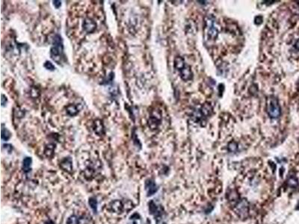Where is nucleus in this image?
I'll return each instance as SVG.
<instances>
[{"mask_svg": "<svg viewBox=\"0 0 299 224\" xmlns=\"http://www.w3.org/2000/svg\"><path fill=\"white\" fill-rule=\"evenodd\" d=\"M63 41L60 35H56L52 40V46L50 50V57L55 62L59 64L63 59Z\"/></svg>", "mask_w": 299, "mask_h": 224, "instance_id": "obj_1", "label": "nucleus"}, {"mask_svg": "<svg viewBox=\"0 0 299 224\" xmlns=\"http://www.w3.org/2000/svg\"><path fill=\"white\" fill-rule=\"evenodd\" d=\"M52 2H53V5L56 8H58V7H60L61 5V1H53Z\"/></svg>", "mask_w": 299, "mask_h": 224, "instance_id": "obj_19", "label": "nucleus"}, {"mask_svg": "<svg viewBox=\"0 0 299 224\" xmlns=\"http://www.w3.org/2000/svg\"><path fill=\"white\" fill-rule=\"evenodd\" d=\"M46 224H54V223H52V222H51V221H48Z\"/></svg>", "mask_w": 299, "mask_h": 224, "instance_id": "obj_21", "label": "nucleus"}, {"mask_svg": "<svg viewBox=\"0 0 299 224\" xmlns=\"http://www.w3.org/2000/svg\"><path fill=\"white\" fill-rule=\"evenodd\" d=\"M60 166L64 170L67 171V172H71L73 169V166H72V161L71 160L69 159V158H67V159H64L63 161H61L60 164Z\"/></svg>", "mask_w": 299, "mask_h": 224, "instance_id": "obj_6", "label": "nucleus"}, {"mask_svg": "<svg viewBox=\"0 0 299 224\" xmlns=\"http://www.w3.org/2000/svg\"><path fill=\"white\" fill-rule=\"evenodd\" d=\"M207 34L209 40H215L218 36V29L215 26V22L213 19L209 18L207 20Z\"/></svg>", "mask_w": 299, "mask_h": 224, "instance_id": "obj_4", "label": "nucleus"}, {"mask_svg": "<svg viewBox=\"0 0 299 224\" xmlns=\"http://www.w3.org/2000/svg\"><path fill=\"white\" fill-rule=\"evenodd\" d=\"M94 130L98 135H102L104 133V127L101 120H96L94 123Z\"/></svg>", "mask_w": 299, "mask_h": 224, "instance_id": "obj_9", "label": "nucleus"}, {"mask_svg": "<svg viewBox=\"0 0 299 224\" xmlns=\"http://www.w3.org/2000/svg\"><path fill=\"white\" fill-rule=\"evenodd\" d=\"M66 112H67V114H69L70 116L73 117L79 113V108L76 105L71 104L68 105L66 107Z\"/></svg>", "mask_w": 299, "mask_h": 224, "instance_id": "obj_10", "label": "nucleus"}, {"mask_svg": "<svg viewBox=\"0 0 299 224\" xmlns=\"http://www.w3.org/2000/svg\"><path fill=\"white\" fill-rule=\"evenodd\" d=\"M11 136V132L7 130L6 128H2V139L3 141L9 140Z\"/></svg>", "mask_w": 299, "mask_h": 224, "instance_id": "obj_13", "label": "nucleus"}, {"mask_svg": "<svg viewBox=\"0 0 299 224\" xmlns=\"http://www.w3.org/2000/svg\"><path fill=\"white\" fill-rule=\"evenodd\" d=\"M96 24L94 20L90 18H87L83 22V29L88 33H91L96 29Z\"/></svg>", "mask_w": 299, "mask_h": 224, "instance_id": "obj_5", "label": "nucleus"}, {"mask_svg": "<svg viewBox=\"0 0 299 224\" xmlns=\"http://www.w3.org/2000/svg\"><path fill=\"white\" fill-rule=\"evenodd\" d=\"M146 190L148 195H152L156 191V187L155 185L154 182L151 181H147L146 182Z\"/></svg>", "mask_w": 299, "mask_h": 224, "instance_id": "obj_12", "label": "nucleus"}, {"mask_svg": "<svg viewBox=\"0 0 299 224\" xmlns=\"http://www.w3.org/2000/svg\"><path fill=\"white\" fill-rule=\"evenodd\" d=\"M174 68L179 73V76L183 81H189L192 79L193 73L191 67L185 63L183 58L177 56L174 59Z\"/></svg>", "mask_w": 299, "mask_h": 224, "instance_id": "obj_2", "label": "nucleus"}, {"mask_svg": "<svg viewBox=\"0 0 299 224\" xmlns=\"http://www.w3.org/2000/svg\"><path fill=\"white\" fill-rule=\"evenodd\" d=\"M54 149H55V145L54 144H49L47 145L46 150H45V154L47 157H51L53 154L54 152Z\"/></svg>", "mask_w": 299, "mask_h": 224, "instance_id": "obj_14", "label": "nucleus"}, {"mask_svg": "<svg viewBox=\"0 0 299 224\" xmlns=\"http://www.w3.org/2000/svg\"><path fill=\"white\" fill-rule=\"evenodd\" d=\"M44 67L46 69H48V70H51V71H53L55 70V69H56V67H55V66L52 64V63H51L50 61H46L45 62V64H44Z\"/></svg>", "mask_w": 299, "mask_h": 224, "instance_id": "obj_17", "label": "nucleus"}, {"mask_svg": "<svg viewBox=\"0 0 299 224\" xmlns=\"http://www.w3.org/2000/svg\"><path fill=\"white\" fill-rule=\"evenodd\" d=\"M1 103L2 106H5L7 103V98L5 97V95L2 94V99H1Z\"/></svg>", "mask_w": 299, "mask_h": 224, "instance_id": "obj_18", "label": "nucleus"}, {"mask_svg": "<svg viewBox=\"0 0 299 224\" xmlns=\"http://www.w3.org/2000/svg\"><path fill=\"white\" fill-rule=\"evenodd\" d=\"M266 112L268 116L272 119H276L279 117L281 115V110L277 99L275 97L271 96L267 99V105H266Z\"/></svg>", "mask_w": 299, "mask_h": 224, "instance_id": "obj_3", "label": "nucleus"}, {"mask_svg": "<svg viewBox=\"0 0 299 224\" xmlns=\"http://www.w3.org/2000/svg\"><path fill=\"white\" fill-rule=\"evenodd\" d=\"M79 218L75 215L70 217L67 221V224H79Z\"/></svg>", "mask_w": 299, "mask_h": 224, "instance_id": "obj_16", "label": "nucleus"}, {"mask_svg": "<svg viewBox=\"0 0 299 224\" xmlns=\"http://www.w3.org/2000/svg\"><path fill=\"white\" fill-rule=\"evenodd\" d=\"M32 164V159L29 157H26L22 161V169L26 173L29 172L31 170V166Z\"/></svg>", "mask_w": 299, "mask_h": 224, "instance_id": "obj_11", "label": "nucleus"}, {"mask_svg": "<svg viewBox=\"0 0 299 224\" xmlns=\"http://www.w3.org/2000/svg\"><path fill=\"white\" fill-rule=\"evenodd\" d=\"M89 206L91 208V209L94 211V213H96L97 211V201L95 198L92 197V198L89 199Z\"/></svg>", "mask_w": 299, "mask_h": 224, "instance_id": "obj_15", "label": "nucleus"}, {"mask_svg": "<svg viewBox=\"0 0 299 224\" xmlns=\"http://www.w3.org/2000/svg\"><path fill=\"white\" fill-rule=\"evenodd\" d=\"M148 124H149V127L152 129H156L158 128L160 124V119L158 118L156 116L152 115L150 117L149 121H148Z\"/></svg>", "mask_w": 299, "mask_h": 224, "instance_id": "obj_8", "label": "nucleus"}, {"mask_svg": "<svg viewBox=\"0 0 299 224\" xmlns=\"http://www.w3.org/2000/svg\"><path fill=\"white\" fill-rule=\"evenodd\" d=\"M109 209H110L111 212H117V213H119V212H120L123 209L122 203L118 200L112 202L110 205H109Z\"/></svg>", "mask_w": 299, "mask_h": 224, "instance_id": "obj_7", "label": "nucleus"}, {"mask_svg": "<svg viewBox=\"0 0 299 224\" xmlns=\"http://www.w3.org/2000/svg\"><path fill=\"white\" fill-rule=\"evenodd\" d=\"M295 46H296V48L297 49V50H299V40L296 43V45H295Z\"/></svg>", "mask_w": 299, "mask_h": 224, "instance_id": "obj_20", "label": "nucleus"}]
</instances>
